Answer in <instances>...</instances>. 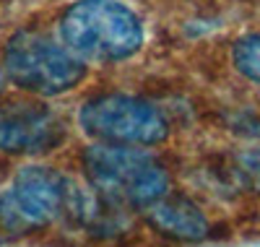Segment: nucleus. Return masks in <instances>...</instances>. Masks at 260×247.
<instances>
[{
    "mask_svg": "<svg viewBox=\"0 0 260 247\" xmlns=\"http://www.w3.org/2000/svg\"><path fill=\"white\" fill-rule=\"evenodd\" d=\"M73 188L50 167H24L0 195V227L11 234H29L68 213Z\"/></svg>",
    "mask_w": 260,
    "mask_h": 247,
    "instance_id": "20e7f679",
    "label": "nucleus"
},
{
    "mask_svg": "<svg viewBox=\"0 0 260 247\" xmlns=\"http://www.w3.org/2000/svg\"><path fill=\"white\" fill-rule=\"evenodd\" d=\"M3 71L8 81H13L24 91L57 97L83 81L86 65L68 50L62 39L57 42L45 32L24 29L8 39L3 52Z\"/></svg>",
    "mask_w": 260,
    "mask_h": 247,
    "instance_id": "7ed1b4c3",
    "label": "nucleus"
},
{
    "mask_svg": "<svg viewBox=\"0 0 260 247\" xmlns=\"http://www.w3.org/2000/svg\"><path fill=\"white\" fill-rule=\"evenodd\" d=\"M0 88H3V73H0Z\"/></svg>",
    "mask_w": 260,
    "mask_h": 247,
    "instance_id": "1a4fd4ad",
    "label": "nucleus"
},
{
    "mask_svg": "<svg viewBox=\"0 0 260 247\" xmlns=\"http://www.w3.org/2000/svg\"><path fill=\"white\" fill-rule=\"evenodd\" d=\"M65 141V122L45 104H0V151L16 156L50 153Z\"/></svg>",
    "mask_w": 260,
    "mask_h": 247,
    "instance_id": "423d86ee",
    "label": "nucleus"
},
{
    "mask_svg": "<svg viewBox=\"0 0 260 247\" xmlns=\"http://www.w3.org/2000/svg\"><path fill=\"white\" fill-rule=\"evenodd\" d=\"M83 174L110 203L148 208L167 195V169L136 146L96 143L83 151Z\"/></svg>",
    "mask_w": 260,
    "mask_h": 247,
    "instance_id": "f03ea898",
    "label": "nucleus"
},
{
    "mask_svg": "<svg viewBox=\"0 0 260 247\" xmlns=\"http://www.w3.org/2000/svg\"><path fill=\"white\" fill-rule=\"evenodd\" d=\"M60 39L83 63H122L143 47V21L120 0H76L60 16Z\"/></svg>",
    "mask_w": 260,
    "mask_h": 247,
    "instance_id": "f257e3e1",
    "label": "nucleus"
},
{
    "mask_svg": "<svg viewBox=\"0 0 260 247\" xmlns=\"http://www.w3.org/2000/svg\"><path fill=\"white\" fill-rule=\"evenodd\" d=\"M148 221L167 237L198 242L208 237V219L203 211L182 195H164L148 206Z\"/></svg>",
    "mask_w": 260,
    "mask_h": 247,
    "instance_id": "0eeeda50",
    "label": "nucleus"
},
{
    "mask_svg": "<svg viewBox=\"0 0 260 247\" xmlns=\"http://www.w3.org/2000/svg\"><path fill=\"white\" fill-rule=\"evenodd\" d=\"M232 63L247 81L260 86V32L245 34V37H240L234 42Z\"/></svg>",
    "mask_w": 260,
    "mask_h": 247,
    "instance_id": "6e6552de",
    "label": "nucleus"
},
{
    "mask_svg": "<svg viewBox=\"0 0 260 247\" xmlns=\"http://www.w3.org/2000/svg\"><path fill=\"white\" fill-rule=\"evenodd\" d=\"M81 128L99 143L156 146L169 136L164 112L146 99L127 94L94 97L81 107Z\"/></svg>",
    "mask_w": 260,
    "mask_h": 247,
    "instance_id": "39448f33",
    "label": "nucleus"
}]
</instances>
